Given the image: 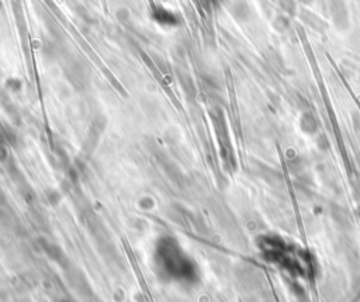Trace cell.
Masks as SVG:
<instances>
[{
  "label": "cell",
  "instance_id": "3957f363",
  "mask_svg": "<svg viewBox=\"0 0 360 302\" xmlns=\"http://www.w3.org/2000/svg\"><path fill=\"white\" fill-rule=\"evenodd\" d=\"M152 16H154L155 21H158V23L162 24V26H176L177 23L176 16H175L173 13L167 12L166 9H162V7L155 9Z\"/></svg>",
  "mask_w": 360,
  "mask_h": 302
},
{
  "label": "cell",
  "instance_id": "8992f818",
  "mask_svg": "<svg viewBox=\"0 0 360 302\" xmlns=\"http://www.w3.org/2000/svg\"><path fill=\"white\" fill-rule=\"evenodd\" d=\"M280 6L284 12L290 13V14L296 10V3H294V0H280Z\"/></svg>",
  "mask_w": 360,
  "mask_h": 302
},
{
  "label": "cell",
  "instance_id": "277c9868",
  "mask_svg": "<svg viewBox=\"0 0 360 302\" xmlns=\"http://www.w3.org/2000/svg\"><path fill=\"white\" fill-rule=\"evenodd\" d=\"M303 20H305V23L308 24L309 27H313L314 30H320L321 27H324V23L320 17L314 16L311 12H304Z\"/></svg>",
  "mask_w": 360,
  "mask_h": 302
},
{
  "label": "cell",
  "instance_id": "5b68a950",
  "mask_svg": "<svg viewBox=\"0 0 360 302\" xmlns=\"http://www.w3.org/2000/svg\"><path fill=\"white\" fill-rule=\"evenodd\" d=\"M273 26H275V29L277 31H284L286 29H289V20L284 16H279V17L275 18Z\"/></svg>",
  "mask_w": 360,
  "mask_h": 302
},
{
  "label": "cell",
  "instance_id": "7a4b0ae2",
  "mask_svg": "<svg viewBox=\"0 0 360 302\" xmlns=\"http://www.w3.org/2000/svg\"><path fill=\"white\" fill-rule=\"evenodd\" d=\"M300 128L307 135H315L318 131V122L311 113H303L300 118Z\"/></svg>",
  "mask_w": 360,
  "mask_h": 302
},
{
  "label": "cell",
  "instance_id": "52a82bcc",
  "mask_svg": "<svg viewBox=\"0 0 360 302\" xmlns=\"http://www.w3.org/2000/svg\"><path fill=\"white\" fill-rule=\"evenodd\" d=\"M199 2H200L203 6H206V7L210 6V3H211V0H199Z\"/></svg>",
  "mask_w": 360,
  "mask_h": 302
},
{
  "label": "cell",
  "instance_id": "6da1fadb",
  "mask_svg": "<svg viewBox=\"0 0 360 302\" xmlns=\"http://www.w3.org/2000/svg\"><path fill=\"white\" fill-rule=\"evenodd\" d=\"M331 16L338 29H348L349 13L346 5H345V0H331Z\"/></svg>",
  "mask_w": 360,
  "mask_h": 302
}]
</instances>
